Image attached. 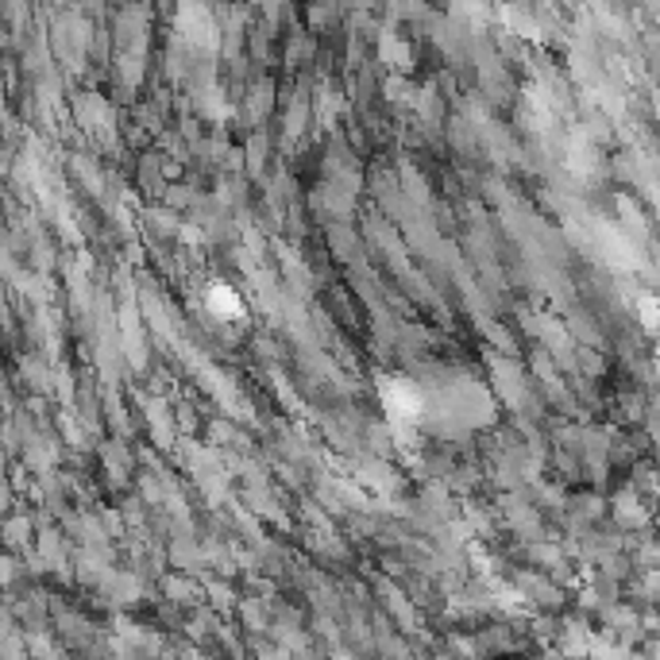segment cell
Instances as JSON below:
<instances>
[{
    "instance_id": "6da1fadb",
    "label": "cell",
    "mask_w": 660,
    "mask_h": 660,
    "mask_svg": "<svg viewBox=\"0 0 660 660\" xmlns=\"http://www.w3.org/2000/svg\"><path fill=\"white\" fill-rule=\"evenodd\" d=\"M209 302H212V314H217V305H224V314H220V317H236V314H240V297H236V294H229V290H224V286L212 290Z\"/></svg>"
}]
</instances>
